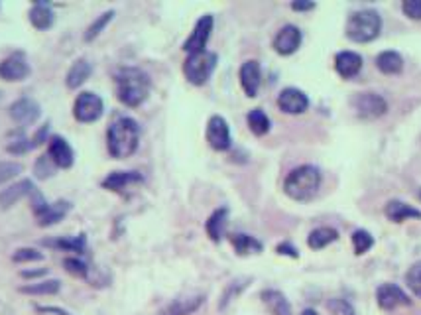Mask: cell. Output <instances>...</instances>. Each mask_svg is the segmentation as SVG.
Listing matches in <instances>:
<instances>
[{
  "instance_id": "cell-28",
  "label": "cell",
  "mask_w": 421,
  "mask_h": 315,
  "mask_svg": "<svg viewBox=\"0 0 421 315\" xmlns=\"http://www.w3.org/2000/svg\"><path fill=\"white\" fill-rule=\"evenodd\" d=\"M227 219H229V209H227V207H221V209L215 211V213L207 219L205 229H207V235L211 236V240L218 242V240L223 238V235H225V227H227Z\"/></svg>"
},
{
  "instance_id": "cell-35",
  "label": "cell",
  "mask_w": 421,
  "mask_h": 315,
  "mask_svg": "<svg viewBox=\"0 0 421 315\" xmlns=\"http://www.w3.org/2000/svg\"><path fill=\"white\" fill-rule=\"evenodd\" d=\"M372 245H374V238H372L368 231L358 229V231L353 233V247H355V252H357V254H364L366 250L372 249Z\"/></svg>"
},
{
  "instance_id": "cell-13",
  "label": "cell",
  "mask_w": 421,
  "mask_h": 315,
  "mask_svg": "<svg viewBox=\"0 0 421 315\" xmlns=\"http://www.w3.org/2000/svg\"><path fill=\"white\" fill-rule=\"evenodd\" d=\"M278 106L286 115H303L309 108V97L301 89L295 87H286L278 95Z\"/></svg>"
},
{
  "instance_id": "cell-27",
  "label": "cell",
  "mask_w": 421,
  "mask_h": 315,
  "mask_svg": "<svg viewBox=\"0 0 421 315\" xmlns=\"http://www.w3.org/2000/svg\"><path fill=\"white\" fill-rule=\"evenodd\" d=\"M230 242L236 250L238 256H248V254H258L262 252L264 245L256 238V236L244 235V233H236V235H230Z\"/></svg>"
},
{
  "instance_id": "cell-24",
  "label": "cell",
  "mask_w": 421,
  "mask_h": 315,
  "mask_svg": "<svg viewBox=\"0 0 421 315\" xmlns=\"http://www.w3.org/2000/svg\"><path fill=\"white\" fill-rule=\"evenodd\" d=\"M41 245H44V247H50V249L65 250V252H85V249H87V236L75 235L46 238V240H41Z\"/></svg>"
},
{
  "instance_id": "cell-25",
  "label": "cell",
  "mask_w": 421,
  "mask_h": 315,
  "mask_svg": "<svg viewBox=\"0 0 421 315\" xmlns=\"http://www.w3.org/2000/svg\"><path fill=\"white\" fill-rule=\"evenodd\" d=\"M91 73H93V66H91L85 57L75 59V61L71 64V67H69L67 75H65V85H67L69 89H79V87L91 77Z\"/></svg>"
},
{
  "instance_id": "cell-2",
  "label": "cell",
  "mask_w": 421,
  "mask_h": 315,
  "mask_svg": "<svg viewBox=\"0 0 421 315\" xmlns=\"http://www.w3.org/2000/svg\"><path fill=\"white\" fill-rule=\"evenodd\" d=\"M140 144V124L130 117L116 118L106 131L109 154L116 160L132 156Z\"/></svg>"
},
{
  "instance_id": "cell-50",
  "label": "cell",
  "mask_w": 421,
  "mask_h": 315,
  "mask_svg": "<svg viewBox=\"0 0 421 315\" xmlns=\"http://www.w3.org/2000/svg\"><path fill=\"white\" fill-rule=\"evenodd\" d=\"M420 199H421V191H420Z\"/></svg>"
},
{
  "instance_id": "cell-41",
  "label": "cell",
  "mask_w": 421,
  "mask_h": 315,
  "mask_svg": "<svg viewBox=\"0 0 421 315\" xmlns=\"http://www.w3.org/2000/svg\"><path fill=\"white\" fill-rule=\"evenodd\" d=\"M327 309L331 315H355V309L353 305L346 302V300H341V298H333L327 303Z\"/></svg>"
},
{
  "instance_id": "cell-38",
  "label": "cell",
  "mask_w": 421,
  "mask_h": 315,
  "mask_svg": "<svg viewBox=\"0 0 421 315\" xmlns=\"http://www.w3.org/2000/svg\"><path fill=\"white\" fill-rule=\"evenodd\" d=\"M32 148H34V144H32V138H26L22 132H20V134H16V138L10 140V142L6 144V150H8L10 154H26V152H30Z\"/></svg>"
},
{
  "instance_id": "cell-33",
  "label": "cell",
  "mask_w": 421,
  "mask_h": 315,
  "mask_svg": "<svg viewBox=\"0 0 421 315\" xmlns=\"http://www.w3.org/2000/svg\"><path fill=\"white\" fill-rule=\"evenodd\" d=\"M113 18H115V10H106V12H102L101 16H97L95 22H91V26L87 28V32H85V41H93L95 38H99L102 30L113 22Z\"/></svg>"
},
{
  "instance_id": "cell-6",
  "label": "cell",
  "mask_w": 421,
  "mask_h": 315,
  "mask_svg": "<svg viewBox=\"0 0 421 315\" xmlns=\"http://www.w3.org/2000/svg\"><path fill=\"white\" fill-rule=\"evenodd\" d=\"M215 67H217V53L205 50V52L187 55V59L183 64V73H185V79L191 85L201 87L211 79Z\"/></svg>"
},
{
  "instance_id": "cell-31",
  "label": "cell",
  "mask_w": 421,
  "mask_h": 315,
  "mask_svg": "<svg viewBox=\"0 0 421 315\" xmlns=\"http://www.w3.org/2000/svg\"><path fill=\"white\" fill-rule=\"evenodd\" d=\"M62 289V282L59 280H41L36 284H28L18 288L20 294H28V296H55Z\"/></svg>"
},
{
  "instance_id": "cell-18",
  "label": "cell",
  "mask_w": 421,
  "mask_h": 315,
  "mask_svg": "<svg viewBox=\"0 0 421 315\" xmlns=\"http://www.w3.org/2000/svg\"><path fill=\"white\" fill-rule=\"evenodd\" d=\"M144 182V175L140 171H113L102 180V187L109 191H122L128 185H136Z\"/></svg>"
},
{
  "instance_id": "cell-43",
  "label": "cell",
  "mask_w": 421,
  "mask_h": 315,
  "mask_svg": "<svg viewBox=\"0 0 421 315\" xmlns=\"http://www.w3.org/2000/svg\"><path fill=\"white\" fill-rule=\"evenodd\" d=\"M402 10L411 20H421V0H406L402 4Z\"/></svg>"
},
{
  "instance_id": "cell-32",
  "label": "cell",
  "mask_w": 421,
  "mask_h": 315,
  "mask_svg": "<svg viewBox=\"0 0 421 315\" xmlns=\"http://www.w3.org/2000/svg\"><path fill=\"white\" fill-rule=\"evenodd\" d=\"M246 120H248V128H250L252 134H256V136H264V134H268L270 128H272V122H270L268 115H266L262 108H252V111L246 115Z\"/></svg>"
},
{
  "instance_id": "cell-39",
  "label": "cell",
  "mask_w": 421,
  "mask_h": 315,
  "mask_svg": "<svg viewBox=\"0 0 421 315\" xmlns=\"http://www.w3.org/2000/svg\"><path fill=\"white\" fill-rule=\"evenodd\" d=\"M64 266H65V270H67V272H69L71 276H75V278H87V276H89V268H87V264L83 262V260H79V258H75V256L65 258Z\"/></svg>"
},
{
  "instance_id": "cell-42",
  "label": "cell",
  "mask_w": 421,
  "mask_h": 315,
  "mask_svg": "<svg viewBox=\"0 0 421 315\" xmlns=\"http://www.w3.org/2000/svg\"><path fill=\"white\" fill-rule=\"evenodd\" d=\"M22 171V166L16 162H0V184L16 178Z\"/></svg>"
},
{
  "instance_id": "cell-14",
  "label": "cell",
  "mask_w": 421,
  "mask_h": 315,
  "mask_svg": "<svg viewBox=\"0 0 421 315\" xmlns=\"http://www.w3.org/2000/svg\"><path fill=\"white\" fill-rule=\"evenodd\" d=\"M301 30L294 24H286L274 38V50L280 55H292L299 50L301 46Z\"/></svg>"
},
{
  "instance_id": "cell-44",
  "label": "cell",
  "mask_w": 421,
  "mask_h": 315,
  "mask_svg": "<svg viewBox=\"0 0 421 315\" xmlns=\"http://www.w3.org/2000/svg\"><path fill=\"white\" fill-rule=\"evenodd\" d=\"M48 134H50V124H44V126H41V128L34 134V138H32V144H34V148L39 144H44V142H48Z\"/></svg>"
},
{
  "instance_id": "cell-11",
  "label": "cell",
  "mask_w": 421,
  "mask_h": 315,
  "mask_svg": "<svg viewBox=\"0 0 421 315\" xmlns=\"http://www.w3.org/2000/svg\"><path fill=\"white\" fill-rule=\"evenodd\" d=\"M30 73H32V67L28 64L24 52H14L0 61V79L4 81H10V83L24 81Z\"/></svg>"
},
{
  "instance_id": "cell-5",
  "label": "cell",
  "mask_w": 421,
  "mask_h": 315,
  "mask_svg": "<svg viewBox=\"0 0 421 315\" xmlns=\"http://www.w3.org/2000/svg\"><path fill=\"white\" fill-rule=\"evenodd\" d=\"M30 199H32V211H34V217L38 221L39 227H51V225H57L65 215L71 211V203L69 201H55V203H48L44 195L39 193L38 189H34L30 193Z\"/></svg>"
},
{
  "instance_id": "cell-9",
  "label": "cell",
  "mask_w": 421,
  "mask_h": 315,
  "mask_svg": "<svg viewBox=\"0 0 421 315\" xmlns=\"http://www.w3.org/2000/svg\"><path fill=\"white\" fill-rule=\"evenodd\" d=\"M213 24H215V20H213L211 14L201 16V18L197 20L195 28H193L191 36L185 39V44H183V52H187V55L205 52L207 41L211 38V32H213Z\"/></svg>"
},
{
  "instance_id": "cell-36",
  "label": "cell",
  "mask_w": 421,
  "mask_h": 315,
  "mask_svg": "<svg viewBox=\"0 0 421 315\" xmlns=\"http://www.w3.org/2000/svg\"><path fill=\"white\" fill-rule=\"evenodd\" d=\"M248 286V280H236V282H230L229 286H227V289H225V294H223V298H221V303H218V307L221 309H225L227 305H229L241 292H243L244 288Z\"/></svg>"
},
{
  "instance_id": "cell-12",
  "label": "cell",
  "mask_w": 421,
  "mask_h": 315,
  "mask_svg": "<svg viewBox=\"0 0 421 315\" xmlns=\"http://www.w3.org/2000/svg\"><path fill=\"white\" fill-rule=\"evenodd\" d=\"M8 113H10V118L14 122L28 126V124H34L38 120L39 115H41V108H39L38 101H34L32 97H20L10 105Z\"/></svg>"
},
{
  "instance_id": "cell-4",
  "label": "cell",
  "mask_w": 421,
  "mask_h": 315,
  "mask_svg": "<svg viewBox=\"0 0 421 315\" xmlns=\"http://www.w3.org/2000/svg\"><path fill=\"white\" fill-rule=\"evenodd\" d=\"M346 38L357 44H368L378 38L382 30V18L376 10H358L346 20Z\"/></svg>"
},
{
  "instance_id": "cell-48",
  "label": "cell",
  "mask_w": 421,
  "mask_h": 315,
  "mask_svg": "<svg viewBox=\"0 0 421 315\" xmlns=\"http://www.w3.org/2000/svg\"><path fill=\"white\" fill-rule=\"evenodd\" d=\"M38 312H41V314H57V315H69L67 312H64V309H59V307H44V305H39Z\"/></svg>"
},
{
  "instance_id": "cell-23",
  "label": "cell",
  "mask_w": 421,
  "mask_h": 315,
  "mask_svg": "<svg viewBox=\"0 0 421 315\" xmlns=\"http://www.w3.org/2000/svg\"><path fill=\"white\" fill-rule=\"evenodd\" d=\"M205 302V296H193V298H178L160 312V315H191L195 314Z\"/></svg>"
},
{
  "instance_id": "cell-17",
  "label": "cell",
  "mask_w": 421,
  "mask_h": 315,
  "mask_svg": "<svg viewBox=\"0 0 421 315\" xmlns=\"http://www.w3.org/2000/svg\"><path fill=\"white\" fill-rule=\"evenodd\" d=\"M238 77H241V85H243L244 93L248 97H256L258 89H260V83H262V71H260V64L256 59H248L241 66L238 71Z\"/></svg>"
},
{
  "instance_id": "cell-40",
  "label": "cell",
  "mask_w": 421,
  "mask_h": 315,
  "mask_svg": "<svg viewBox=\"0 0 421 315\" xmlns=\"http://www.w3.org/2000/svg\"><path fill=\"white\" fill-rule=\"evenodd\" d=\"M406 282H408L409 289H411L415 296H420L421 298V260L409 268L408 276H406Z\"/></svg>"
},
{
  "instance_id": "cell-26",
  "label": "cell",
  "mask_w": 421,
  "mask_h": 315,
  "mask_svg": "<svg viewBox=\"0 0 421 315\" xmlns=\"http://www.w3.org/2000/svg\"><path fill=\"white\" fill-rule=\"evenodd\" d=\"M260 298H262V302L268 307L272 315H294L288 298L278 289H264L260 294Z\"/></svg>"
},
{
  "instance_id": "cell-30",
  "label": "cell",
  "mask_w": 421,
  "mask_h": 315,
  "mask_svg": "<svg viewBox=\"0 0 421 315\" xmlns=\"http://www.w3.org/2000/svg\"><path fill=\"white\" fill-rule=\"evenodd\" d=\"M376 67L384 75H396L404 69V59L397 52H382L376 57Z\"/></svg>"
},
{
  "instance_id": "cell-3",
  "label": "cell",
  "mask_w": 421,
  "mask_h": 315,
  "mask_svg": "<svg viewBox=\"0 0 421 315\" xmlns=\"http://www.w3.org/2000/svg\"><path fill=\"white\" fill-rule=\"evenodd\" d=\"M321 185V171L315 166H299L288 173L283 182L286 195L292 197L294 201H309L317 195Z\"/></svg>"
},
{
  "instance_id": "cell-10",
  "label": "cell",
  "mask_w": 421,
  "mask_h": 315,
  "mask_svg": "<svg viewBox=\"0 0 421 315\" xmlns=\"http://www.w3.org/2000/svg\"><path fill=\"white\" fill-rule=\"evenodd\" d=\"M207 142L217 152H225L232 144L229 122L221 115H213L209 118V122H207Z\"/></svg>"
},
{
  "instance_id": "cell-7",
  "label": "cell",
  "mask_w": 421,
  "mask_h": 315,
  "mask_svg": "<svg viewBox=\"0 0 421 315\" xmlns=\"http://www.w3.org/2000/svg\"><path fill=\"white\" fill-rule=\"evenodd\" d=\"M104 113V103L97 93L83 91L77 95L75 103H73V117L83 124H89L99 120Z\"/></svg>"
},
{
  "instance_id": "cell-46",
  "label": "cell",
  "mask_w": 421,
  "mask_h": 315,
  "mask_svg": "<svg viewBox=\"0 0 421 315\" xmlns=\"http://www.w3.org/2000/svg\"><path fill=\"white\" fill-rule=\"evenodd\" d=\"M292 8L297 12H307V10H313L315 8V2H309V0H295L292 2Z\"/></svg>"
},
{
  "instance_id": "cell-1",
  "label": "cell",
  "mask_w": 421,
  "mask_h": 315,
  "mask_svg": "<svg viewBox=\"0 0 421 315\" xmlns=\"http://www.w3.org/2000/svg\"><path fill=\"white\" fill-rule=\"evenodd\" d=\"M116 97L122 105L136 108L140 106L152 89L150 75L140 67H120L115 75Z\"/></svg>"
},
{
  "instance_id": "cell-21",
  "label": "cell",
  "mask_w": 421,
  "mask_h": 315,
  "mask_svg": "<svg viewBox=\"0 0 421 315\" xmlns=\"http://www.w3.org/2000/svg\"><path fill=\"white\" fill-rule=\"evenodd\" d=\"M384 213H386V217H388L390 221H394V223H404V221H408V219H421L420 209L411 207V205L404 203V201H396V199L386 203Z\"/></svg>"
},
{
  "instance_id": "cell-29",
  "label": "cell",
  "mask_w": 421,
  "mask_h": 315,
  "mask_svg": "<svg viewBox=\"0 0 421 315\" xmlns=\"http://www.w3.org/2000/svg\"><path fill=\"white\" fill-rule=\"evenodd\" d=\"M337 238H339V233H337L335 229H331V227H319V229H315V231L309 233V236H307V245H309V249L321 250L325 249V247H329Z\"/></svg>"
},
{
  "instance_id": "cell-15",
  "label": "cell",
  "mask_w": 421,
  "mask_h": 315,
  "mask_svg": "<svg viewBox=\"0 0 421 315\" xmlns=\"http://www.w3.org/2000/svg\"><path fill=\"white\" fill-rule=\"evenodd\" d=\"M48 142H50L48 144V156L51 158V162L62 170L71 168L73 162H75V154H73V148L69 146V142L62 136H51Z\"/></svg>"
},
{
  "instance_id": "cell-47",
  "label": "cell",
  "mask_w": 421,
  "mask_h": 315,
  "mask_svg": "<svg viewBox=\"0 0 421 315\" xmlns=\"http://www.w3.org/2000/svg\"><path fill=\"white\" fill-rule=\"evenodd\" d=\"M48 274V268H39V270H24L22 278H39V276Z\"/></svg>"
},
{
  "instance_id": "cell-34",
  "label": "cell",
  "mask_w": 421,
  "mask_h": 315,
  "mask_svg": "<svg viewBox=\"0 0 421 315\" xmlns=\"http://www.w3.org/2000/svg\"><path fill=\"white\" fill-rule=\"evenodd\" d=\"M55 170H57V166L51 162V158L48 154H41L34 164V173H36L38 180H48L55 173Z\"/></svg>"
},
{
  "instance_id": "cell-37",
  "label": "cell",
  "mask_w": 421,
  "mask_h": 315,
  "mask_svg": "<svg viewBox=\"0 0 421 315\" xmlns=\"http://www.w3.org/2000/svg\"><path fill=\"white\" fill-rule=\"evenodd\" d=\"M12 260H14V262H18V264L38 262V260H44V254H41L38 249H30V247H24V249L14 250Z\"/></svg>"
},
{
  "instance_id": "cell-45",
  "label": "cell",
  "mask_w": 421,
  "mask_h": 315,
  "mask_svg": "<svg viewBox=\"0 0 421 315\" xmlns=\"http://www.w3.org/2000/svg\"><path fill=\"white\" fill-rule=\"evenodd\" d=\"M276 252H278V254H286V256H290V258H299L297 249L292 247L290 242H281V245H278V247H276Z\"/></svg>"
},
{
  "instance_id": "cell-49",
  "label": "cell",
  "mask_w": 421,
  "mask_h": 315,
  "mask_svg": "<svg viewBox=\"0 0 421 315\" xmlns=\"http://www.w3.org/2000/svg\"><path fill=\"white\" fill-rule=\"evenodd\" d=\"M301 315H319V314H317L315 309H303V312H301Z\"/></svg>"
},
{
  "instance_id": "cell-22",
  "label": "cell",
  "mask_w": 421,
  "mask_h": 315,
  "mask_svg": "<svg viewBox=\"0 0 421 315\" xmlns=\"http://www.w3.org/2000/svg\"><path fill=\"white\" fill-rule=\"evenodd\" d=\"M28 18H30V24L36 28V30H48L55 22V12H53V8H51L48 2L39 0V2H36L30 8Z\"/></svg>"
},
{
  "instance_id": "cell-19",
  "label": "cell",
  "mask_w": 421,
  "mask_h": 315,
  "mask_svg": "<svg viewBox=\"0 0 421 315\" xmlns=\"http://www.w3.org/2000/svg\"><path fill=\"white\" fill-rule=\"evenodd\" d=\"M335 69L341 77L350 79L362 69V57L355 52H341L335 57Z\"/></svg>"
},
{
  "instance_id": "cell-8",
  "label": "cell",
  "mask_w": 421,
  "mask_h": 315,
  "mask_svg": "<svg viewBox=\"0 0 421 315\" xmlns=\"http://www.w3.org/2000/svg\"><path fill=\"white\" fill-rule=\"evenodd\" d=\"M350 105L360 118H378L388 111V103L376 93H358L357 97H353Z\"/></svg>"
},
{
  "instance_id": "cell-20",
  "label": "cell",
  "mask_w": 421,
  "mask_h": 315,
  "mask_svg": "<svg viewBox=\"0 0 421 315\" xmlns=\"http://www.w3.org/2000/svg\"><path fill=\"white\" fill-rule=\"evenodd\" d=\"M34 189H36V187H34V184H32L30 180L16 182L14 185L0 191V205H2L4 209H8V207H12L14 203H18L22 197H30V193H32Z\"/></svg>"
},
{
  "instance_id": "cell-16",
  "label": "cell",
  "mask_w": 421,
  "mask_h": 315,
  "mask_svg": "<svg viewBox=\"0 0 421 315\" xmlns=\"http://www.w3.org/2000/svg\"><path fill=\"white\" fill-rule=\"evenodd\" d=\"M376 300H378V305L386 312L396 309L400 305H409L411 303V300L406 296V292L396 284H382L376 292Z\"/></svg>"
}]
</instances>
